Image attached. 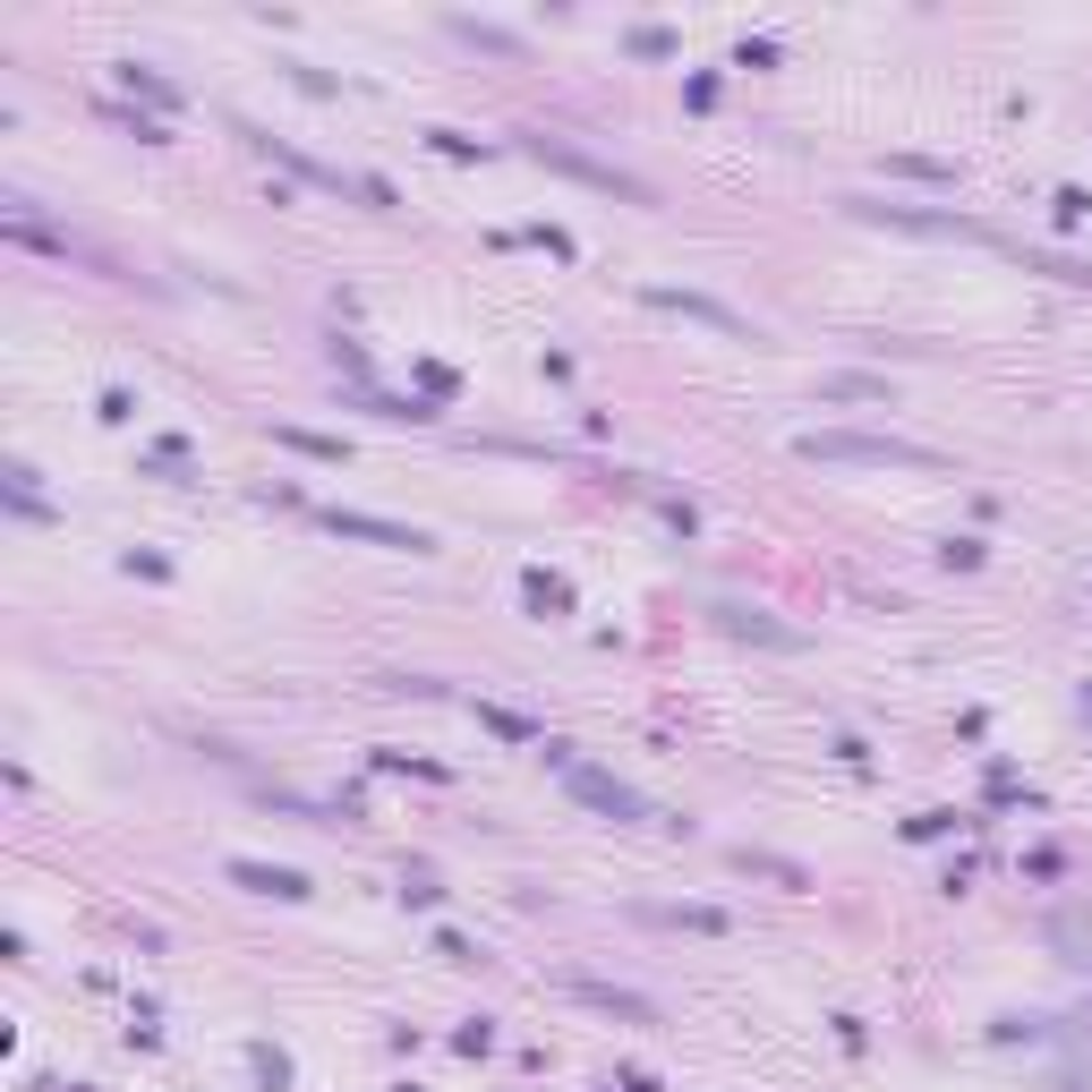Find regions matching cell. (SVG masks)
<instances>
[{
  "label": "cell",
  "instance_id": "12",
  "mask_svg": "<svg viewBox=\"0 0 1092 1092\" xmlns=\"http://www.w3.org/2000/svg\"><path fill=\"white\" fill-rule=\"evenodd\" d=\"M120 86H137V95H154V102H171V86H162V77H154V69H137V60H129V69H120Z\"/></svg>",
  "mask_w": 1092,
  "mask_h": 1092
},
{
  "label": "cell",
  "instance_id": "11",
  "mask_svg": "<svg viewBox=\"0 0 1092 1092\" xmlns=\"http://www.w3.org/2000/svg\"><path fill=\"white\" fill-rule=\"evenodd\" d=\"M828 401H879V385L871 376H828Z\"/></svg>",
  "mask_w": 1092,
  "mask_h": 1092
},
{
  "label": "cell",
  "instance_id": "6",
  "mask_svg": "<svg viewBox=\"0 0 1092 1092\" xmlns=\"http://www.w3.org/2000/svg\"><path fill=\"white\" fill-rule=\"evenodd\" d=\"M231 879H240V888H256V896H307V879H299V871H282V862H231Z\"/></svg>",
  "mask_w": 1092,
  "mask_h": 1092
},
{
  "label": "cell",
  "instance_id": "8",
  "mask_svg": "<svg viewBox=\"0 0 1092 1092\" xmlns=\"http://www.w3.org/2000/svg\"><path fill=\"white\" fill-rule=\"evenodd\" d=\"M648 922H683V931H726V913H717V905H657Z\"/></svg>",
  "mask_w": 1092,
  "mask_h": 1092
},
{
  "label": "cell",
  "instance_id": "4",
  "mask_svg": "<svg viewBox=\"0 0 1092 1092\" xmlns=\"http://www.w3.org/2000/svg\"><path fill=\"white\" fill-rule=\"evenodd\" d=\"M521 146L538 154V162H555V171H572V180H590V189H615V197H641V180H623L615 162H590V154L555 146V137H521Z\"/></svg>",
  "mask_w": 1092,
  "mask_h": 1092
},
{
  "label": "cell",
  "instance_id": "9",
  "mask_svg": "<svg viewBox=\"0 0 1092 1092\" xmlns=\"http://www.w3.org/2000/svg\"><path fill=\"white\" fill-rule=\"evenodd\" d=\"M478 717H487V726H496L503 743H538V726H530V717H512V708H496V700H487V708H478Z\"/></svg>",
  "mask_w": 1092,
  "mask_h": 1092
},
{
  "label": "cell",
  "instance_id": "1",
  "mask_svg": "<svg viewBox=\"0 0 1092 1092\" xmlns=\"http://www.w3.org/2000/svg\"><path fill=\"white\" fill-rule=\"evenodd\" d=\"M802 461H820V470H939V452L931 445H905V436H837V427H820V436H802Z\"/></svg>",
  "mask_w": 1092,
  "mask_h": 1092
},
{
  "label": "cell",
  "instance_id": "7",
  "mask_svg": "<svg viewBox=\"0 0 1092 1092\" xmlns=\"http://www.w3.org/2000/svg\"><path fill=\"white\" fill-rule=\"evenodd\" d=\"M717 615H726V632H751V641H777V648H794V632H786V623H760L751 606H717Z\"/></svg>",
  "mask_w": 1092,
  "mask_h": 1092
},
{
  "label": "cell",
  "instance_id": "10",
  "mask_svg": "<svg viewBox=\"0 0 1092 1092\" xmlns=\"http://www.w3.org/2000/svg\"><path fill=\"white\" fill-rule=\"evenodd\" d=\"M282 445H299V452H316V461H342V445H333V436H307V427H282Z\"/></svg>",
  "mask_w": 1092,
  "mask_h": 1092
},
{
  "label": "cell",
  "instance_id": "2",
  "mask_svg": "<svg viewBox=\"0 0 1092 1092\" xmlns=\"http://www.w3.org/2000/svg\"><path fill=\"white\" fill-rule=\"evenodd\" d=\"M546 751L563 760V743H546ZM563 794H572V802H590L597 820H615V828H675V820H657V811H648V802L632 794L623 777H606V768H581V760H563Z\"/></svg>",
  "mask_w": 1092,
  "mask_h": 1092
},
{
  "label": "cell",
  "instance_id": "3",
  "mask_svg": "<svg viewBox=\"0 0 1092 1092\" xmlns=\"http://www.w3.org/2000/svg\"><path fill=\"white\" fill-rule=\"evenodd\" d=\"M316 530H333V538H367V546H393V555H427V530H410V521H376V512H342V503H325L316 512Z\"/></svg>",
  "mask_w": 1092,
  "mask_h": 1092
},
{
  "label": "cell",
  "instance_id": "5",
  "mask_svg": "<svg viewBox=\"0 0 1092 1092\" xmlns=\"http://www.w3.org/2000/svg\"><path fill=\"white\" fill-rule=\"evenodd\" d=\"M648 307H683V316H700V325H717V333H751L735 307H717V299H700V291H648Z\"/></svg>",
  "mask_w": 1092,
  "mask_h": 1092
}]
</instances>
